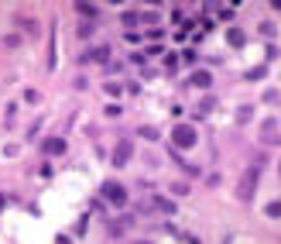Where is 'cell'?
I'll list each match as a JSON object with an SVG mask.
<instances>
[{"label": "cell", "instance_id": "9c48e42d", "mask_svg": "<svg viewBox=\"0 0 281 244\" xmlns=\"http://www.w3.org/2000/svg\"><path fill=\"white\" fill-rule=\"evenodd\" d=\"M75 11L83 14L86 21H96V17H100V7H96V4H75Z\"/></svg>", "mask_w": 281, "mask_h": 244}, {"label": "cell", "instance_id": "d6986e66", "mask_svg": "<svg viewBox=\"0 0 281 244\" xmlns=\"http://www.w3.org/2000/svg\"><path fill=\"white\" fill-rule=\"evenodd\" d=\"M172 193H175V196H185V193H189V186H185V182H175V186H172Z\"/></svg>", "mask_w": 281, "mask_h": 244}, {"label": "cell", "instance_id": "3957f363", "mask_svg": "<svg viewBox=\"0 0 281 244\" xmlns=\"http://www.w3.org/2000/svg\"><path fill=\"white\" fill-rule=\"evenodd\" d=\"M103 199L113 203V207H124V203H127V189L120 186V182H106L103 186Z\"/></svg>", "mask_w": 281, "mask_h": 244}, {"label": "cell", "instance_id": "7a4b0ae2", "mask_svg": "<svg viewBox=\"0 0 281 244\" xmlns=\"http://www.w3.org/2000/svg\"><path fill=\"white\" fill-rule=\"evenodd\" d=\"M199 141V134H195V128H189V124H178L175 131H172V145H175V151L178 148H192Z\"/></svg>", "mask_w": 281, "mask_h": 244}, {"label": "cell", "instance_id": "277c9868", "mask_svg": "<svg viewBox=\"0 0 281 244\" xmlns=\"http://www.w3.org/2000/svg\"><path fill=\"white\" fill-rule=\"evenodd\" d=\"M261 141H267V145H281V131H278L274 120H264V124H261Z\"/></svg>", "mask_w": 281, "mask_h": 244}, {"label": "cell", "instance_id": "5bb4252c", "mask_svg": "<svg viewBox=\"0 0 281 244\" xmlns=\"http://www.w3.org/2000/svg\"><path fill=\"white\" fill-rule=\"evenodd\" d=\"M137 134H141V138H148V141H158V131H154V128H141Z\"/></svg>", "mask_w": 281, "mask_h": 244}, {"label": "cell", "instance_id": "ac0fdd59", "mask_svg": "<svg viewBox=\"0 0 281 244\" xmlns=\"http://www.w3.org/2000/svg\"><path fill=\"white\" fill-rule=\"evenodd\" d=\"M24 100H28V103H38L42 97H38V90H24Z\"/></svg>", "mask_w": 281, "mask_h": 244}, {"label": "cell", "instance_id": "5b68a950", "mask_svg": "<svg viewBox=\"0 0 281 244\" xmlns=\"http://www.w3.org/2000/svg\"><path fill=\"white\" fill-rule=\"evenodd\" d=\"M131 151H134L131 141H120L117 151H113V165H127V162H131Z\"/></svg>", "mask_w": 281, "mask_h": 244}, {"label": "cell", "instance_id": "9a60e30c", "mask_svg": "<svg viewBox=\"0 0 281 244\" xmlns=\"http://www.w3.org/2000/svg\"><path fill=\"white\" fill-rule=\"evenodd\" d=\"M106 93L110 97H120V93H124V86H120V83H106Z\"/></svg>", "mask_w": 281, "mask_h": 244}, {"label": "cell", "instance_id": "e0dca14e", "mask_svg": "<svg viewBox=\"0 0 281 244\" xmlns=\"http://www.w3.org/2000/svg\"><path fill=\"white\" fill-rule=\"evenodd\" d=\"M120 21H124V24L131 28V24H137V14H134V11H127V14H124V17H120Z\"/></svg>", "mask_w": 281, "mask_h": 244}, {"label": "cell", "instance_id": "52a82bcc", "mask_svg": "<svg viewBox=\"0 0 281 244\" xmlns=\"http://www.w3.org/2000/svg\"><path fill=\"white\" fill-rule=\"evenodd\" d=\"M192 86H199V90H209L213 86V72H206V69H199V72H192V79H189Z\"/></svg>", "mask_w": 281, "mask_h": 244}, {"label": "cell", "instance_id": "2e32d148", "mask_svg": "<svg viewBox=\"0 0 281 244\" xmlns=\"http://www.w3.org/2000/svg\"><path fill=\"white\" fill-rule=\"evenodd\" d=\"M4 45H7V49H17V45H21V38H17V34H7V38H4Z\"/></svg>", "mask_w": 281, "mask_h": 244}, {"label": "cell", "instance_id": "8992f818", "mask_svg": "<svg viewBox=\"0 0 281 244\" xmlns=\"http://www.w3.org/2000/svg\"><path fill=\"white\" fill-rule=\"evenodd\" d=\"M42 151L45 155H65V141L62 138H45L42 141Z\"/></svg>", "mask_w": 281, "mask_h": 244}, {"label": "cell", "instance_id": "7402d4cb", "mask_svg": "<svg viewBox=\"0 0 281 244\" xmlns=\"http://www.w3.org/2000/svg\"><path fill=\"white\" fill-rule=\"evenodd\" d=\"M4 207H7V196H0V213H4Z\"/></svg>", "mask_w": 281, "mask_h": 244}, {"label": "cell", "instance_id": "44dd1931", "mask_svg": "<svg viewBox=\"0 0 281 244\" xmlns=\"http://www.w3.org/2000/svg\"><path fill=\"white\" fill-rule=\"evenodd\" d=\"M261 34H267V38H271V34H274V24H271V21H264V24H261Z\"/></svg>", "mask_w": 281, "mask_h": 244}, {"label": "cell", "instance_id": "30bf717a", "mask_svg": "<svg viewBox=\"0 0 281 244\" xmlns=\"http://www.w3.org/2000/svg\"><path fill=\"white\" fill-rule=\"evenodd\" d=\"M226 42L240 49V45H244V31H240V28H230V31H226Z\"/></svg>", "mask_w": 281, "mask_h": 244}, {"label": "cell", "instance_id": "ffe728a7", "mask_svg": "<svg viewBox=\"0 0 281 244\" xmlns=\"http://www.w3.org/2000/svg\"><path fill=\"white\" fill-rule=\"evenodd\" d=\"M17 24H21V28H28V31H34V24H31V21H28L24 14H17Z\"/></svg>", "mask_w": 281, "mask_h": 244}, {"label": "cell", "instance_id": "603a6c76", "mask_svg": "<svg viewBox=\"0 0 281 244\" xmlns=\"http://www.w3.org/2000/svg\"><path fill=\"white\" fill-rule=\"evenodd\" d=\"M278 176H281V162H278Z\"/></svg>", "mask_w": 281, "mask_h": 244}, {"label": "cell", "instance_id": "4fadbf2b", "mask_svg": "<svg viewBox=\"0 0 281 244\" xmlns=\"http://www.w3.org/2000/svg\"><path fill=\"white\" fill-rule=\"evenodd\" d=\"M93 59H96V62H106V59H110V49H93Z\"/></svg>", "mask_w": 281, "mask_h": 244}, {"label": "cell", "instance_id": "6da1fadb", "mask_svg": "<svg viewBox=\"0 0 281 244\" xmlns=\"http://www.w3.org/2000/svg\"><path fill=\"white\" fill-rule=\"evenodd\" d=\"M261 165H264V158H257L254 165L244 172V179H240V189H237V196L244 199V203H247V199H254V189H257V172H261Z\"/></svg>", "mask_w": 281, "mask_h": 244}, {"label": "cell", "instance_id": "8fae6325", "mask_svg": "<svg viewBox=\"0 0 281 244\" xmlns=\"http://www.w3.org/2000/svg\"><path fill=\"white\" fill-rule=\"evenodd\" d=\"M264 213H267V217H281V199H271L267 207H264Z\"/></svg>", "mask_w": 281, "mask_h": 244}, {"label": "cell", "instance_id": "7c38bea8", "mask_svg": "<svg viewBox=\"0 0 281 244\" xmlns=\"http://www.w3.org/2000/svg\"><path fill=\"white\" fill-rule=\"evenodd\" d=\"M251 117H254L251 107H240V110H237V120H240V124H244V120H251Z\"/></svg>", "mask_w": 281, "mask_h": 244}, {"label": "cell", "instance_id": "ba28073f", "mask_svg": "<svg viewBox=\"0 0 281 244\" xmlns=\"http://www.w3.org/2000/svg\"><path fill=\"white\" fill-rule=\"evenodd\" d=\"M151 207H154L158 213H175V203L165 199V196H154V199H151Z\"/></svg>", "mask_w": 281, "mask_h": 244}]
</instances>
